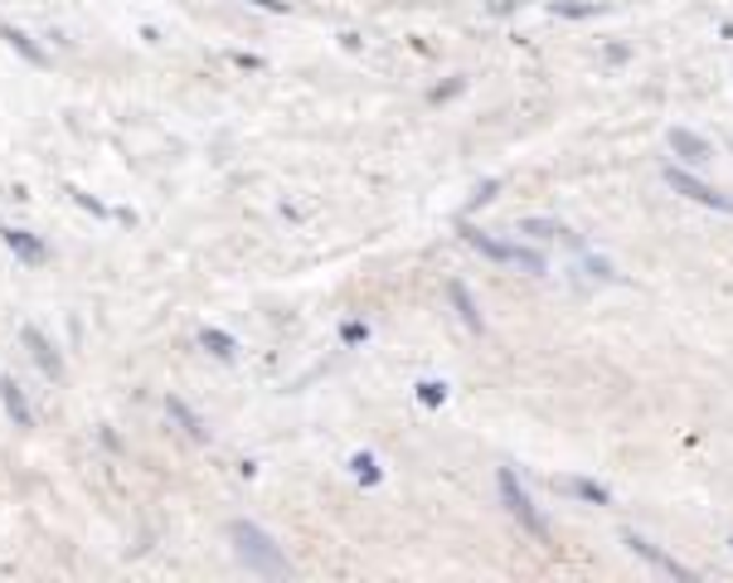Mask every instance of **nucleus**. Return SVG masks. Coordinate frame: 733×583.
Here are the masks:
<instances>
[{"label":"nucleus","instance_id":"f257e3e1","mask_svg":"<svg viewBox=\"0 0 733 583\" xmlns=\"http://www.w3.org/2000/svg\"><path fill=\"white\" fill-rule=\"evenodd\" d=\"M229 540H234V550H238L243 564L258 569V574H273V579H287L291 574V564L277 554V544H273V534H267V530L248 526V520H234V526H229Z\"/></svg>","mask_w":733,"mask_h":583},{"label":"nucleus","instance_id":"f03ea898","mask_svg":"<svg viewBox=\"0 0 733 583\" xmlns=\"http://www.w3.org/2000/svg\"><path fill=\"white\" fill-rule=\"evenodd\" d=\"M461 239L471 243L481 258H496V263H510V267H524V273H544V253L534 248H520V243H506V239H491L486 229L476 224H461Z\"/></svg>","mask_w":733,"mask_h":583},{"label":"nucleus","instance_id":"7ed1b4c3","mask_svg":"<svg viewBox=\"0 0 733 583\" xmlns=\"http://www.w3.org/2000/svg\"><path fill=\"white\" fill-rule=\"evenodd\" d=\"M496 491H500V506H506V510L520 520L524 530H530V534H540V540H549V520L540 516V510H534L530 491H524L520 477H516L510 467H500V471H496Z\"/></svg>","mask_w":733,"mask_h":583},{"label":"nucleus","instance_id":"20e7f679","mask_svg":"<svg viewBox=\"0 0 733 583\" xmlns=\"http://www.w3.org/2000/svg\"><path fill=\"white\" fill-rule=\"evenodd\" d=\"M666 186L680 190V194H686V200H694V204H704V210H714V214H733V194L704 186V180H694L690 170H676V166H670V170H666Z\"/></svg>","mask_w":733,"mask_h":583},{"label":"nucleus","instance_id":"39448f33","mask_svg":"<svg viewBox=\"0 0 733 583\" xmlns=\"http://www.w3.org/2000/svg\"><path fill=\"white\" fill-rule=\"evenodd\" d=\"M622 540H627V544H631V554H641L646 564H651V569H661V574H670V579H690V569H686V564H676V559H670V554H661V550H656L651 540H641L637 530H627V534H622Z\"/></svg>","mask_w":733,"mask_h":583},{"label":"nucleus","instance_id":"423d86ee","mask_svg":"<svg viewBox=\"0 0 733 583\" xmlns=\"http://www.w3.org/2000/svg\"><path fill=\"white\" fill-rule=\"evenodd\" d=\"M670 151H676L680 156V161H690V166H704V161H710V141H704V137H694V131H686V127H676V131H670Z\"/></svg>","mask_w":733,"mask_h":583},{"label":"nucleus","instance_id":"0eeeda50","mask_svg":"<svg viewBox=\"0 0 733 583\" xmlns=\"http://www.w3.org/2000/svg\"><path fill=\"white\" fill-rule=\"evenodd\" d=\"M564 496H578V501H593V506H607L613 496H607V486H597V481H588V477H559L554 481Z\"/></svg>","mask_w":733,"mask_h":583},{"label":"nucleus","instance_id":"6e6552de","mask_svg":"<svg viewBox=\"0 0 733 583\" xmlns=\"http://www.w3.org/2000/svg\"><path fill=\"white\" fill-rule=\"evenodd\" d=\"M0 239H6L10 243V248H15V258L20 263H44V243L40 239H30V234H24V229H0Z\"/></svg>","mask_w":733,"mask_h":583},{"label":"nucleus","instance_id":"1a4fd4ad","mask_svg":"<svg viewBox=\"0 0 733 583\" xmlns=\"http://www.w3.org/2000/svg\"><path fill=\"white\" fill-rule=\"evenodd\" d=\"M0 404H6V413L20 423V428H30V423H34V413H30V404H24V394H20L15 380H0Z\"/></svg>","mask_w":733,"mask_h":583},{"label":"nucleus","instance_id":"9d476101","mask_svg":"<svg viewBox=\"0 0 733 583\" xmlns=\"http://www.w3.org/2000/svg\"><path fill=\"white\" fill-rule=\"evenodd\" d=\"M447 297H452V307L461 311V321H467L471 331H486V321H481V311H476V301H471V292H467V287L452 283V287H447Z\"/></svg>","mask_w":733,"mask_h":583},{"label":"nucleus","instance_id":"9b49d317","mask_svg":"<svg viewBox=\"0 0 733 583\" xmlns=\"http://www.w3.org/2000/svg\"><path fill=\"white\" fill-rule=\"evenodd\" d=\"M24 346H30V356L44 364V374H59V370H64V364H59V356H54V350H49V340H44L40 331H34V326H30V331H24Z\"/></svg>","mask_w":733,"mask_h":583},{"label":"nucleus","instance_id":"f8f14e48","mask_svg":"<svg viewBox=\"0 0 733 583\" xmlns=\"http://www.w3.org/2000/svg\"><path fill=\"white\" fill-rule=\"evenodd\" d=\"M200 346L210 350V356H219V360H234L238 356L234 336H224V331H200Z\"/></svg>","mask_w":733,"mask_h":583},{"label":"nucleus","instance_id":"ddd939ff","mask_svg":"<svg viewBox=\"0 0 733 583\" xmlns=\"http://www.w3.org/2000/svg\"><path fill=\"white\" fill-rule=\"evenodd\" d=\"M520 234H524V239H569V229L554 224V219H524Z\"/></svg>","mask_w":733,"mask_h":583},{"label":"nucleus","instance_id":"4468645a","mask_svg":"<svg viewBox=\"0 0 733 583\" xmlns=\"http://www.w3.org/2000/svg\"><path fill=\"white\" fill-rule=\"evenodd\" d=\"M350 467H355V477H360L364 486H374V481H379V467H374V457H370V453H355V462H350Z\"/></svg>","mask_w":733,"mask_h":583},{"label":"nucleus","instance_id":"2eb2a0df","mask_svg":"<svg viewBox=\"0 0 733 583\" xmlns=\"http://www.w3.org/2000/svg\"><path fill=\"white\" fill-rule=\"evenodd\" d=\"M170 413H176V418H180V423H185V433H194V437H204V428H200V418H194V413H190L185 404H180V399H170Z\"/></svg>","mask_w":733,"mask_h":583},{"label":"nucleus","instance_id":"dca6fc26","mask_svg":"<svg viewBox=\"0 0 733 583\" xmlns=\"http://www.w3.org/2000/svg\"><path fill=\"white\" fill-rule=\"evenodd\" d=\"M418 399H427V404H443V399H447V384L427 380V384H418Z\"/></svg>","mask_w":733,"mask_h":583},{"label":"nucleus","instance_id":"f3484780","mask_svg":"<svg viewBox=\"0 0 733 583\" xmlns=\"http://www.w3.org/2000/svg\"><path fill=\"white\" fill-rule=\"evenodd\" d=\"M243 6H258V10H287L283 0H243Z\"/></svg>","mask_w":733,"mask_h":583}]
</instances>
